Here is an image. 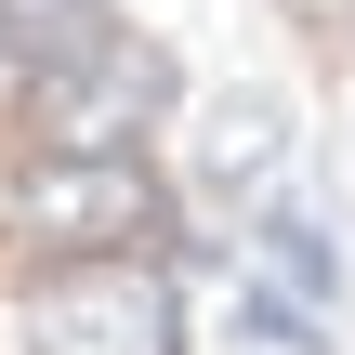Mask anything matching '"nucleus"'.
I'll return each mask as SVG.
<instances>
[{
  "label": "nucleus",
  "instance_id": "f257e3e1",
  "mask_svg": "<svg viewBox=\"0 0 355 355\" xmlns=\"http://www.w3.org/2000/svg\"><path fill=\"white\" fill-rule=\"evenodd\" d=\"M26 237L40 250H66V263H92V250H132L145 224H158V184H145V158L132 145H53L40 171H26Z\"/></svg>",
  "mask_w": 355,
  "mask_h": 355
},
{
  "label": "nucleus",
  "instance_id": "7ed1b4c3",
  "mask_svg": "<svg viewBox=\"0 0 355 355\" xmlns=\"http://www.w3.org/2000/svg\"><path fill=\"white\" fill-rule=\"evenodd\" d=\"M145 92H158V79H145V53H119V40H105V53H79V66L53 53V79H40V105H53V132H66V145H119V132L145 119Z\"/></svg>",
  "mask_w": 355,
  "mask_h": 355
},
{
  "label": "nucleus",
  "instance_id": "f03ea898",
  "mask_svg": "<svg viewBox=\"0 0 355 355\" xmlns=\"http://www.w3.org/2000/svg\"><path fill=\"white\" fill-rule=\"evenodd\" d=\"M26 355H171V290H158L145 263L92 250V263H66V277L40 290Z\"/></svg>",
  "mask_w": 355,
  "mask_h": 355
}]
</instances>
